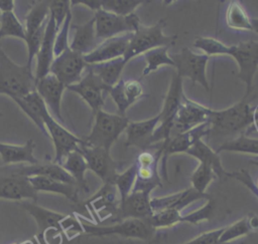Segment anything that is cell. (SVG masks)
Masks as SVG:
<instances>
[{"label": "cell", "mask_w": 258, "mask_h": 244, "mask_svg": "<svg viewBox=\"0 0 258 244\" xmlns=\"http://www.w3.org/2000/svg\"><path fill=\"white\" fill-rule=\"evenodd\" d=\"M35 90V77L31 67L16 64L0 44V93L20 97Z\"/></svg>", "instance_id": "cell-1"}, {"label": "cell", "mask_w": 258, "mask_h": 244, "mask_svg": "<svg viewBox=\"0 0 258 244\" xmlns=\"http://www.w3.org/2000/svg\"><path fill=\"white\" fill-rule=\"evenodd\" d=\"M253 109L246 99L242 98L229 108L212 109L209 117L211 134L220 136L241 133L253 124Z\"/></svg>", "instance_id": "cell-2"}, {"label": "cell", "mask_w": 258, "mask_h": 244, "mask_svg": "<svg viewBox=\"0 0 258 244\" xmlns=\"http://www.w3.org/2000/svg\"><path fill=\"white\" fill-rule=\"evenodd\" d=\"M129 124L128 117L118 113H109L103 109L95 113V123L90 135L84 139L89 147L103 148L110 151L114 142L126 130Z\"/></svg>", "instance_id": "cell-3"}, {"label": "cell", "mask_w": 258, "mask_h": 244, "mask_svg": "<svg viewBox=\"0 0 258 244\" xmlns=\"http://www.w3.org/2000/svg\"><path fill=\"white\" fill-rule=\"evenodd\" d=\"M166 24L164 19H160L156 24L152 26H144L140 25V27L132 34L131 40L129 42L128 48L123 56L125 63L144 52L160 47V46H170L174 43L177 35L167 36L164 35L162 29Z\"/></svg>", "instance_id": "cell-4"}, {"label": "cell", "mask_w": 258, "mask_h": 244, "mask_svg": "<svg viewBox=\"0 0 258 244\" xmlns=\"http://www.w3.org/2000/svg\"><path fill=\"white\" fill-rule=\"evenodd\" d=\"M183 94L182 78L176 72H174L171 77L162 109L158 113L160 119L152 137L153 145L166 142L171 137L175 115Z\"/></svg>", "instance_id": "cell-5"}, {"label": "cell", "mask_w": 258, "mask_h": 244, "mask_svg": "<svg viewBox=\"0 0 258 244\" xmlns=\"http://www.w3.org/2000/svg\"><path fill=\"white\" fill-rule=\"evenodd\" d=\"M49 1H33L32 5L24 15L25 20V42L27 45V63L28 67L32 68L33 58L36 56L42 37L44 34L45 25L49 16Z\"/></svg>", "instance_id": "cell-6"}, {"label": "cell", "mask_w": 258, "mask_h": 244, "mask_svg": "<svg viewBox=\"0 0 258 244\" xmlns=\"http://www.w3.org/2000/svg\"><path fill=\"white\" fill-rule=\"evenodd\" d=\"M84 234L87 236L103 237L109 235H119L124 238H136L147 240L154 233L155 229L146 220L124 219L110 226H100L81 220Z\"/></svg>", "instance_id": "cell-7"}, {"label": "cell", "mask_w": 258, "mask_h": 244, "mask_svg": "<svg viewBox=\"0 0 258 244\" xmlns=\"http://www.w3.org/2000/svg\"><path fill=\"white\" fill-rule=\"evenodd\" d=\"M227 55L232 56L239 66L238 77L246 85V92L243 97L246 99L253 89V78L258 68V41L249 40L230 45Z\"/></svg>", "instance_id": "cell-8"}, {"label": "cell", "mask_w": 258, "mask_h": 244, "mask_svg": "<svg viewBox=\"0 0 258 244\" xmlns=\"http://www.w3.org/2000/svg\"><path fill=\"white\" fill-rule=\"evenodd\" d=\"M176 68V73L182 77H188L192 83L201 84L209 91V83L207 80V64L209 56L206 54H198L189 48L183 47L180 52L169 55Z\"/></svg>", "instance_id": "cell-9"}, {"label": "cell", "mask_w": 258, "mask_h": 244, "mask_svg": "<svg viewBox=\"0 0 258 244\" xmlns=\"http://www.w3.org/2000/svg\"><path fill=\"white\" fill-rule=\"evenodd\" d=\"M211 134V125L209 123L200 125L186 132L173 135L168 141L159 143L161 151V173L165 179H167V159L170 155L178 153H186L192 145L199 141L203 140L204 137Z\"/></svg>", "instance_id": "cell-10"}, {"label": "cell", "mask_w": 258, "mask_h": 244, "mask_svg": "<svg viewBox=\"0 0 258 244\" xmlns=\"http://www.w3.org/2000/svg\"><path fill=\"white\" fill-rule=\"evenodd\" d=\"M87 65L88 64L85 62L81 53L68 47L59 55L53 58L49 72L55 75L67 88L69 85L81 80L82 73Z\"/></svg>", "instance_id": "cell-11"}, {"label": "cell", "mask_w": 258, "mask_h": 244, "mask_svg": "<svg viewBox=\"0 0 258 244\" xmlns=\"http://www.w3.org/2000/svg\"><path fill=\"white\" fill-rule=\"evenodd\" d=\"M43 121L55 150L52 163L61 166L64 158L71 152L78 151L79 147L84 143V140L68 131L60 123L56 121L49 112L44 116Z\"/></svg>", "instance_id": "cell-12"}, {"label": "cell", "mask_w": 258, "mask_h": 244, "mask_svg": "<svg viewBox=\"0 0 258 244\" xmlns=\"http://www.w3.org/2000/svg\"><path fill=\"white\" fill-rule=\"evenodd\" d=\"M85 158L89 170L95 173L104 184H114L118 175V163L113 160L110 151L103 148L89 147L85 142L78 150Z\"/></svg>", "instance_id": "cell-13"}, {"label": "cell", "mask_w": 258, "mask_h": 244, "mask_svg": "<svg viewBox=\"0 0 258 244\" xmlns=\"http://www.w3.org/2000/svg\"><path fill=\"white\" fill-rule=\"evenodd\" d=\"M212 108L192 101L184 94L178 106L171 136L186 132L209 121Z\"/></svg>", "instance_id": "cell-14"}, {"label": "cell", "mask_w": 258, "mask_h": 244, "mask_svg": "<svg viewBox=\"0 0 258 244\" xmlns=\"http://www.w3.org/2000/svg\"><path fill=\"white\" fill-rule=\"evenodd\" d=\"M67 88L79 94L83 100L89 104L95 114L104 106V94L109 92L111 87L105 85L100 78L88 68L86 75H84L79 82L69 85Z\"/></svg>", "instance_id": "cell-15"}, {"label": "cell", "mask_w": 258, "mask_h": 244, "mask_svg": "<svg viewBox=\"0 0 258 244\" xmlns=\"http://www.w3.org/2000/svg\"><path fill=\"white\" fill-rule=\"evenodd\" d=\"M37 197L38 193L27 177L7 173L0 167V199L36 202Z\"/></svg>", "instance_id": "cell-16"}, {"label": "cell", "mask_w": 258, "mask_h": 244, "mask_svg": "<svg viewBox=\"0 0 258 244\" xmlns=\"http://www.w3.org/2000/svg\"><path fill=\"white\" fill-rule=\"evenodd\" d=\"M133 33H124L102 41L92 52L83 55L87 64H96L123 57Z\"/></svg>", "instance_id": "cell-17"}, {"label": "cell", "mask_w": 258, "mask_h": 244, "mask_svg": "<svg viewBox=\"0 0 258 244\" xmlns=\"http://www.w3.org/2000/svg\"><path fill=\"white\" fill-rule=\"evenodd\" d=\"M64 88L66 86L50 72L35 82V90L61 125L63 118L60 112V103Z\"/></svg>", "instance_id": "cell-18"}, {"label": "cell", "mask_w": 258, "mask_h": 244, "mask_svg": "<svg viewBox=\"0 0 258 244\" xmlns=\"http://www.w3.org/2000/svg\"><path fill=\"white\" fill-rule=\"evenodd\" d=\"M150 193L145 191H132L127 198L120 203L117 220L141 219L148 220L153 214L150 206Z\"/></svg>", "instance_id": "cell-19"}, {"label": "cell", "mask_w": 258, "mask_h": 244, "mask_svg": "<svg viewBox=\"0 0 258 244\" xmlns=\"http://www.w3.org/2000/svg\"><path fill=\"white\" fill-rule=\"evenodd\" d=\"M96 38L101 42L124 33H131L126 17L99 9L94 13Z\"/></svg>", "instance_id": "cell-20"}, {"label": "cell", "mask_w": 258, "mask_h": 244, "mask_svg": "<svg viewBox=\"0 0 258 244\" xmlns=\"http://www.w3.org/2000/svg\"><path fill=\"white\" fill-rule=\"evenodd\" d=\"M159 114L149 119L140 121H129L125 133L126 142L125 147H136L142 149V151L147 150L153 146L152 137L155 129L159 124Z\"/></svg>", "instance_id": "cell-21"}, {"label": "cell", "mask_w": 258, "mask_h": 244, "mask_svg": "<svg viewBox=\"0 0 258 244\" xmlns=\"http://www.w3.org/2000/svg\"><path fill=\"white\" fill-rule=\"evenodd\" d=\"M57 31L58 30L55 26L54 19L49 15L45 25L42 41H41L39 50L36 54L37 64H36V70L34 74L35 82L49 73V68L54 56L53 47H54V40H55Z\"/></svg>", "instance_id": "cell-22"}, {"label": "cell", "mask_w": 258, "mask_h": 244, "mask_svg": "<svg viewBox=\"0 0 258 244\" xmlns=\"http://www.w3.org/2000/svg\"><path fill=\"white\" fill-rule=\"evenodd\" d=\"M201 199L210 200L211 198L206 193H199L195 189L189 188L167 196L152 198L150 200V206L153 213L165 209H174L181 212V210H183L186 206Z\"/></svg>", "instance_id": "cell-23"}, {"label": "cell", "mask_w": 258, "mask_h": 244, "mask_svg": "<svg viewBox=\"0 0 258 244\" xmlns=\"http://www.w3.org/2000/svg\"><path fill=\"white\" fill-rule=\"evenodd\" d=\"M117 193L118 191L114 184H104L102 188L85 203V205L94 210L100 217H102L103 213H105L106 216L117 217L120 207V199L117 198Z\"/></svg>", "instance_id": "cell-24"}, {"label": "cell", "mask_w": 258, "mask_h": 244, "mask_svg": "<svg viewBox=\"0 0 258 244\" xmlns=\"http://www.w3.org/2000/svg\"><path fill=\"white\" fill-rule=\"evenodd\" d=\"M12 99L17 103L22 111H24V113L36 125L41 133L44 136L48 137L43 118L49 111L37 91L34 90L24 96L13 97Z\"/></svg>", "instance_id": "cell-25"}, {"label": "cell", "mask_w": 258, "mask_h": 244, "mask_svg": "<svg viewBox=\"0 0 258 244\" xmlns=\"http://www.w3.org/2000/svg\"><path fill=\"white\" fill-rule=\"evenodd\" d=\"M20 206L34 218V220L37 224L38 239L48 229L55 228V229L61 230L60 223L66 217L64 214L54 212L52 210L38 206L35 204V202H32V201L31 202L22 201L20 203Z\"/></svg>", "instance_id": "cell-26"}, {"label": "cell", "mask_w": 258, "mask_h": 244, "mask_svg": "<svg viewBox=\"0 0 258 244\" xmlns=\"http://www.w3.org/2000/svg\"><path fill=\"white\" fill-rule=\"evenodd\" d=\"M34 149L35 142L32 139L27 140L24 145L0 143V159L4 165H17L23 163L34 165L38 163V160L33 155Z\"/></svg>", "instance_id": "cell-27"}, {"label": "cell", "mask_w": 258, "mask_h": 244, "mask_svg": "<svg viewBox=\"0 0 258 244\" xmlns=\"http://www.w3.org/2000/svg\"><path fill=\"white\" fill-rule=\"evenodd\" d=\"M72 28L74 29V36L72 42L69 44L72 50L86 55L101 43L96 38L94 17L84 24L72 25Z\"/></svg>", "instance_id": "cell-28"}, {"label": "cell", "mask_w": 258, "mask_h": 244, "mask_svg": "<svg viewBox=\"0 0 258 244\" xmlns=\"http://www.w3.org/2000/svg\"><path fill=\"white\" fill-rule=\"evenodd\" d=\"M29 182L34 188V190L38 192H48L61 195L66 197L73 203H79V188L76 185L67 184L60 181H56L50 178L42 177V176H33L29 177Z\"/></svg>", "instance_id": "cell-29"}, {"label": "cell", "mask_w": 258, "mask_h": 244, "mask_svg": "<svg viewBox=\"0 0 258 244\" xmlns=\"http://www.w3.org/2000/svg\"><path fill=\"white\" fill-rule=\"evenodd\" d=\"M186 154L199 160L200 163H207L211 165L214 169L217 178L220 181L224 180L227 177H230V173H228L222 166L219 154H217L213 149H211L203 140L197 141L192 145V147L186 152Z\"/></svg>", "instance_id": "cell-30"}, {"label": "cell", "mask_w": 258, "mask_h": 244, "mask_svg": "<svg viewBox=\"0 0 258 244\" xmlns=\"http://www.w3.org/2000/svg\"><path fill=\"white\" fill-rule=\"evenodd\" d=\"M125 65L126 63L123 57H119L102 63L88 64L87 67L97 75L105 85L112 87L121 79L120 76Z\"/></svg>", "instance_id": "cell-31"}, {"label": "cell", "mask_w": 258, "mask_h": 244, "mask_svg": "<svg viewBox=\"0 0 258 244\" xmlns=\"http://www.w3.org/2000/svg\"><path fill=\"white\" fill-rule=\"evenodd\" d=\"M61 167L72 176L80 190L89 192V187L85 178L86 171L89 170V168L84 156L79 151L71 152L64 158Z\"/></svg>", "instance_id": "cell-32"}, {"label": "cell", "mask_w": 258, "mask_h": 244, "mask_svg": "<svg viewBox=\"0 0 258 244\" xmlns=\"http://www.w3.org/2000/svg\"><path fill=\"white\" fill-rule=\"evenodd\" d=\"M225 19L228 27L235 30L252 31L251 18L239 1H231L227 7Z\"/></svg>", "instance_id": "cell-33"}, {"label": "cell", "mask_w": 258, "mask_h": 244, "mask_svg": "<svg viewBox=\"0 0 258 244\" xmlns=\"http://www.w3.org/2000/svg\"><path fill=\"white\" fill-rule=\"evenodd\" d=\"M215 152L217 154L221 152L246 153L258 156V139L250 138L242 133L239 137L223 143Z\"/></svg>", "instance_id": "cell-34"}, {"label": "cell", "mask_w": 258, "mask_h": 244, "mask_svg": "<svg viewBox=\"0 0 258 244\" xmlns=\"http://www.w3.org/2000/svg\"><path fill=\"white\" fill-rule=\"evenodd\" d=\"M168 46H160L150 49L143 53L144 59L146 61V66L143 69V76L148 75L152 71L156 70L161 65H171L174 66L173 61L167 53Z\"/></svg>", "instance_id": "cell-35"}, {"label": "cell", "mask_w": 258, "mask_h": 244, "mask_svg": "<svg viewBox=\"0 0 258 244\" xmlns=\"http://www.w3.org/2000/svg\"><path fill=\"white\" fill-rule=\"evenodd\" d=\"M5 36L20 38L25 41V28L14 12L0 14V39Z\"/></svg>", "instance_id": "cell-36"}, {"label": "cell", "mask_w": 258, "mask_h": 244, "mask_svg": "<svg viewBox=\"0 0 258 244\" xmlns=\"http://www.w3.org/2000/svg\"><path fill=\"white\" fill-rule=\"evenodd\" d=\"M217 178L214 169L207 163H200L190 176L191 188L199 193H206L208 186Z\"/></svg>", "instance_id": "cell-37"}, {"label": "cell", "mask_w": 258, "mask_h": 244, "mask_svg": "<svg viewBox=\"0 0 258 244\" xmlns=\"http://www.w3.org/2000/svg\"><path fill=\"white\" fill-rule=\"evenodd\" d=\"M136 173H137V166L134 163L128 169H126L123 173H118L114 185L117 188L119 193L120 203L123 202L127 196L132 192L133 187L136 181Z\"/></svg>", "instance_id": "cell-38"}, {"label": "cell", "mask_w": 258, "mask_h": 244, "mask_svg": "<svg viewBox=\"0 0 258 244\" xmlns=\"http://www.w3.org/2000/svg\"><path fill=\"white\" fill-rule=\"evenodd\" d=\"M251 231H253L248 216L234 222L233 224L224 227L223 232L219 238V244H226L229 243L237 238H240L244 235L249 234Z\"/></svg>", "instance_id": "cell-39"}, {"label": "cell", "mask_w": 258, "mask_h": 244, "mask_svg": "<svg viewBox=\"0 0 258 244\" xmlns=\"http://www.w3.org/2000/svg\"><path fill=\"white\" fill-rule=\"evenodd\" d=\"M147 1L142 0H101V9L120 16H127L141 4Z\"/></svg>", "instance_id": "cell-40"}, {"label": "cell", "mask_w": 258, "mask_h": 244, "mask_svg": "<svg viewBox=\"0 0 258 244\" xmlns=\"http://www.w3.org/2000/svg\"><path fill=\"white\" fill-rule=\"evenodd\" d=\"M194 46L205 52L209 57L212 55H227L228 45L213 37L199 36L194 41Z\"/></svg>", "instance_id": "cell-41"}, {"label": "cell", "mask_w": 258, "mask_h": 244, "mask_svg": "<svg viewBox=\"0 0 258 244\" xmlns=\"http://www.w3.org/2000/svg\"><path fill=\"white\" fill-rule=\"evenodd\" d=\"M49 15L54 19L57 30L62 25L68 13L71 11V1L69 0H52L49 1Z\"/></svg>", "instance_id": "cell-42"}, {"label": "cell", "mask_w": 258, "mask_h": 244, "mask_svg": "<svg viewBox=\"0 0 258 244\" xmlns=\"http://www.w3.org/2000/svg\"><path fill=\"white\" fill-rule=\"evenodd\" d=\"M71 21H72V12L70 11L58 29L56 33V37L54 40V47H53V54L54 56L59 55L64 49H67L69 46V31H70V26H71Z\"/></svg>", "instance_id": "cell-43"}, {"label": "cell", "mask_w": 258, "mask_h": 244, "mask_svg": "<svg viewBox=\"0 0 258 244\" xmlns=\"http://www.w3.org/2000/svg\"><path fill=\"white\" fill-rule=\"evenodd\" d=\"M124 82L125 80L120 79L114 86H112L109 90V93L117 105L118 114L125 116L127 108L131 105L128 101L125 91H124Z\"/></svg>", "instance_id": "cell-44"}, {"label": "cell", "mask_w": 258, "mask_h": 244, "mask_svg": "<svg viewBox=\"0 0 258 244\" xmlns=\"http://www.w3.org/2000/svg\"><path fill=\"white\" fill-rule=\"evenodd\" d=\"M214 210V202L210 199L202 208L194 211L187 215H182L181 222H187L190 224H199L203 221H207L211 218Z\"/></svg>", "instance_id": "cell-45"}, {"label": "cell", "mask_w": 258, "mask_h": 244, "mask_svg": "<svg viewBox=\"0 0 258 244\" xmlns=\"http://www.w3.org/2000/svg\"><path fill=\"white\" fill-rule=\"evenodd\" d=\"M63 235L68 239H73L78 235L84 234V229L81 220L76 218L74 215H66L64 219L60 223Z\"/></svg>", "instance_id": "cell-46"}, {"label": "cell", "mask_w": 258, "mask_h": 244, "mask_svg": "<svg viewBox=\"0 0 258 244\" xmlns=\"http://www.w3.org/2000/svg\"><path fill=\"white\" fill-rule=\"evenodd\" d=\"M223 229L224 227L203 232L184 244H219V238L223 232Z\"/></svg>", "instance_id": "cell-47"}, {"label": "cell", "mask_w": 258, "mask_h": 244, "mask_svg": "<svg viewBox=\"0 0 258 244\" xmlns=\"http://www.w3.org/2000/svg\"><path fill=\"white\" fill-rule=\"evenodd\" d=\"M124 91L126 94V97L130 104L134 103L138 98L144 95L143 88L139 81L137 80H127L124 82Z\"/></svg>", "instance_id": "cell-48"}, {"label": "cell", "mask_w": 258, "mask_h": 244, "mask_svg": "<svg viewBox=\"0 0 258 244\" xmlns=\"http://www.w3.org/2000/svg\"><path fill=\"white\" fill-rule=\"evenodd\" d=\"M230 177H231V178H235V179L238 180L239 182L243 183V184L258 198V188H257L256 184L254 183L252 177H251L250 174L248 173V171L242 169V170H240V171L232 172V173H230Z\"/></svg>", "instance_id": "cell-49"}, {"label": "cell", "mask_w": 258, "mask_h": 244, "mask_svg": "<svg viewBox=\"0 0 258 244\" xmlns=\"http://www.w3.org/2000/svg\"><path fill=\"white\" fill-rule=\"evenodd\" d=\"M77 4H83L90 9H92L94 12L101 9V0H73L71 1V5H77Z\"/></svg>", "instance_id": "cell-50"}, {"label": "cell", "mask_w": 258, "mask_h": 244, "mask_svg": "<svg viewBox=\"0 0 258 244\" xmlns=\"http://www.w3.org/2000/svg\"><path fill=\"white\" fill-rule=\"evenodd\" d=\"M15 8V1L13 0H0V11L1 13L13 12Z\"/></svg>", "instance_id": "cell-51"}, {"label": "cell", "mask_w": 258, "mask_h": 244, "mask_svg": "<svg viewBox=\"0 0 258 244\" xmlns=\"http://www.w3.org/2000/svg\"><path fill=\"white\" fill-rule=\"evenodd\" d=\"M253 125L258 132V105L253 109Z\"/></svg>", "instance_id": "cell-52"}, {"label": "cell", "mask_w": 258, "mask_h": 244, "mask_svg": "<svg viewBox=\"0 0 258 244\" xmlns=\"http://www.w3.org/2000/svg\"><path fill=\"white\" fill-rule=\"evenodd\" d=\"M251 25H252V31L258 33V18H252Z\"/></svg>", "instance_id": "cell-53"}, {"label": "cell", "mask_w": 258, "mask_h": 244, "mask_svg": "<svg viewBox=\"0 0 258 244\" xmlns=\"http://www.w3.org/2000/svg\"><path fill=\"white\" fill-rule=\"evenodd\" d=\"M19 244H33L30 240H26V241H22L21 243H19Z\"/></svg>", "instance_id": "cell-54"}, {"label": "cell", "mask_w": 258, "mask_h": 244, "mask_svg": "<svg viewBox=\"0 0 258 244\" xmlns=\"http://www.w3.org/2000/svg\"><path fill=\"white\" fill-rule=\"evenodd\" d=\"M250 163H251V164H253V165H255V166H257V167H258V161H250Z\"/></svg>", "instance_id": "cell-55"}, {"label": "cell", "mask_w": 258, "mask_h": 244, "mask_svg": "<svg viewBox=\"0 0 258 244\" xmlns=\"http://www.w3.org/2000/svg\"><path fill=\"white\" fill-rule=\"evenodd\" d=\"M10 244H18V243H10Z\"/></svg>", "instance_id": "cell-56"}, {"label": "cell", "mask_w": 258, "mask_h": 244, "mask_svg": "<svg viewBox=\"0 0 258 244\" xmlns=\"http://www.w3.org/2000/svg\"><path fill=\"white\" fill-rule=\"evenodd\" d=\"M256 186H257V188H258V182H257V185H256Z\"/></svg>", "instance_id": "cell-57"}, {"label": "cell", "mask_w": 258, "mask_h": 244, "mask_svg": "<svg viewBox=\"0 0 258 244\" xmlns=\"http://www.w3.org/2000/svg\"><path fill=\"white\" fill-rule=\"evenodd\" d=\"M0 116H2V113H1V112H0Z\"/></svg>", "instance_id": "cell-58"}]
</instances>
